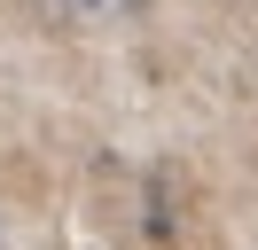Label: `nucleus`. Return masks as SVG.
<instances>
[{
  "label": "nucleus",
  "instance_id": "nucleus-1",
  "mask_svg": "<svg viewBox=\"0 0 258 250\" xmlns=\"http://www.w3.org/2000/svg\"><path fill=\"white\" fill-rule=\"evenodd\" d=\"M86 8H117V0H86Z\"/></svg>",
  "mask_w": 258,
  "mask_h": 250
}]
</instances>
